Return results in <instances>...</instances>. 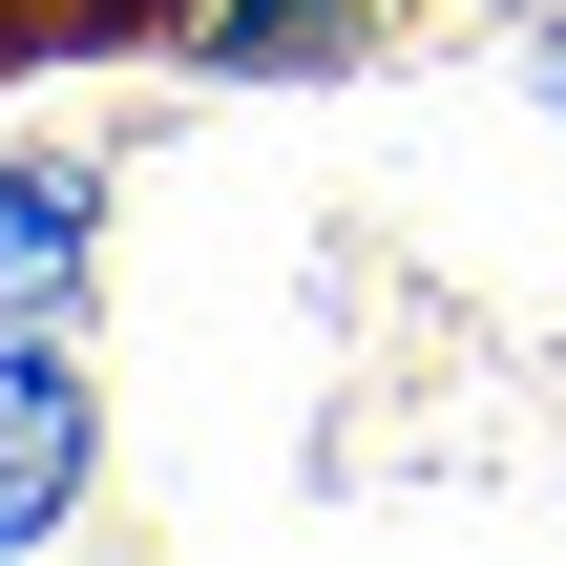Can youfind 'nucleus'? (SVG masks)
I'll return each instance as SVG.
<instances>
[{
	"label": "nucleus",
	"instance_id": "f257e3e1",
	"mask_svg": "<svg viewBox=\"0 0 566 566\" xmlns=\"http://www.w3.org/2000/svg\"><path fill=\"white\" fill-rule=\"evenodd\" d=\"M63 462H84V420H63V378L21 357V378H0V525H42V504H63Z\"/></svg>",
	"mask_w": 566,
	"mask_h": 566
},
{
	"label": "nucleus",
	"instance_id": "f03ea898",
	"mask_svg": "<svg viewBox=\"0 0 566 566\" xmlns=\"http://www.w3.org/2000/svg\"><path fill=\"white\" fill-rule=\"evenodd\" d=\"M546 84H566V63H546Z\"/></svg>",
	"mask_w": 566,
	"mask_h": 566
}]
</instances>
